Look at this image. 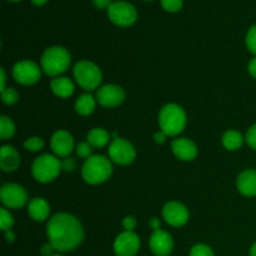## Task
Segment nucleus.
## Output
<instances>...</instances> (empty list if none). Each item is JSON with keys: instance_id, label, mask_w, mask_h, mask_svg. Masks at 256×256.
I'll return each mask as SVG.
<instances>
[{"instance_id": "obj_32", "label": "nucleus", "mask_w": 256, "mask_h": 256, "mask_svg": "<svg viewBox=\"0 0 256 256\" xmlns=\"http://www.w3.org/2000/svg\"><path fill=\"white\" fill-rule=\"evenodd\" d=\"M245 139H246V142L249 144V146L252 148V149L256 150V124L250 128Z\"/></svg>"}, {"instance_id": "obj_9", "label": "nucleus", "mask_w": 256, "mask_h": 256, "mask_svg": "<svg viewBox=\"0 0 256 256\" xmlns=\"http://www.w3.org/2000/svg\"><path fill=\"white\" fill-rule=\"evenodd\" d=\"M42 76L40 68L30 60H22L12 66V78L22 85H32L38 82Z\"/></svg>"}, {"instance_id": "obj_23", "label": "nucleus", "mask_w": 256, "mask_h": 256, "mask_svg": "<svg viewBox=\"0 0 256 256\" xmlns=\"http://www.w3.org/2000/svg\"><path fill=\"white\" fill-rule=\"evenodd\" d=\"M244 142V138L236 130H229L222 135V145L228 150H238Z\"/></svg>"}, {"instance_id": "obj_7", "label": "nucleus", "mask_w": 256, "mask_h": 256, "mask_svg": "<svg viewBox=\"0 0 256 256\" xmlns=\"http://www.w3.org/2000/svg\"><path fill=\"white\" fill-rule=\"evenodd\" d=\"M108 16L110 22L118 26H132L138 19L136 9L128 2H115L108 9Z\"/></svg>"}, {"instance_id": "obj_37", "label": "nucleus", "mask_w": 256, "mask_h": 256, "mask_svg": "<svg viewBox=\"0 0 256 256\" xmlns=\"http://www.w3.org/2000/svg\"><path fill=\"white\" fill-rule=\"evenodd\" d=\"M54 246L49 242V244H45L44 246L42 248V254L44 256H52L54 254Z\"/></svg>"}, {"instance_id": "obj_39", "label": "nucleus", "mask_w": 256, "mask_h": 256, "mask_svg": "<svg viewBox=\"0 0 256 256\" xmlns=\"http://www.w3.org/2000/svg\"><path fill=\"white\" fill-rule=\"evenodd\" d=\"M149 225H150V228L154 230V232H156V230H160V220L158 219V218H152V219H150Z\"/></svg>"}, {"instance_id": "obj_14", "label": "nucleus", "mask_w": 256, "mask_h": 256, "mask_svg": "<svg viewBox=\"0 0 256 256\" xmlns=\"http://www.w3.org/2000/svg\"><path fill=\"white\" fill-rule=\"evenodd\" d=\"M52 149L59 158H68L74 149L72 135L66 130H58L52 138Z\"/></svg>"}, {"instance_id": "obj_27", "label": "nucleus", "mask_w": 256, "mask_h": 256, "mask_svg": "<svg viewBox=\"0 0 256 256\" xmlns=\"http://www.w3.org/2000/svg\"><path fill=\"white\" fill-rule=\"evenodd\" d=\"M2 102H4V104L12 105L18 102V99H19V94H18L16 90L12 89V88H6V89H4L2 92Z\"/></svg>"}, {"instance_id": "obj_2", "label": "nucleus", "mask_w": 256, "mask_h": 256, "mask_svg": "<svg viewBox=\"0 0 256 256\" xmlns=\"http://www.w3.org/2000/svg\"><path fill=\"white\" fill-rule=\"evenodd\" d=\"M112 174V162L102 155H92L82 169V179L90 185H99L106 182Z\"/></svg>"}, {"instance_id": "obj_25", "label": "nucleus", "mask_w": 256, "mask_h": 256, "mask_svg": "<svg viewBox=\"0 0 256 256\" xmlns=\"http://www.w3.org/2000/svg\"><path fill=\"white\" fill-rule=\"evenodd\" d=\"M12 224H14V218H12V215L5 208H2L0 209V228H2V230L8 232L12 226Z\"/></svg>"}, {"instance_id": "obj_33", "label": "nucleus", "mask_w": 256, "mask_h": 256, "mask_svg": "<svg viewBox=\"0 0 256 256\" xmlns=\"http://www.w3.org/2000/svg\"><path fill=\"white\" fill-rule=\"evenodd\" d=\"M62 168L64 172H72V170H75V168H76V162H75V159H72V158H66V159H64L62 162Z\"/></svg>"}, {"instance_id": "obj_29", "label": "nucleus", "mask_w": 256, "mask_h": 256, "mask_svg": "<svg viewBox=\"0 0 256 256\" xmlns=\"http://www.w3.org/2000/svg\"><path fill=\"white\" fill-rule=\"evenodd\" d=\"M190 256H214V252L208 245L198 244L192 249Z\"/></svg>"}, {"instance_id": "obj_38", "label": "nucleus", "mask_w": 256, "mask_h": 256, "mask_svg": "<svg viewBox=\"0 0 256 256\" xmlns=\"http://www.w3.org/2000/svg\"><path fill=\"white\" fill-rule=\"evenodd\" d=\"M248 70H249L250 75H252L254 79H256V56L250 60L249 65H248Z\"/></svg>"}, {"instance_id": "obj_4", "label": "nucleus", "mask_w": 256, "mask_h": 256, "mask_svg": "<svg viewBox=\"0 0 256 256\" xmlns=\"http://www.w3.org/2000/svg\"><path fill=\"white\" fill-rule=\"evenodd\" d=\"M159 125L168 136H176L185 129L186 114L179 105L168 104L160 112Z\"/></svg>"}, {"instance_id": "obj_40", "label": "nucleus", "mask_w": 256, "mask_h": 256, "mask_svg": "<svg viewBox=\"0 0 256 256\" xmlns=\"http://www.w3.org/2000/svg\"><path fill=\"white\" fill-rule=\"evenodd\" d=\"M5 239L8 242H12L15 240V234L12 230H8V232H5Z\"/></svg>"}, {"instance_id": "obj_31", "label": "nucleus", "mask_w": 256, "mask_h": 256, "mask_svg": "<svg viewBox=\"0 0 256 256\" xmlns=\"http://www.w3.org/2000/svg\"><path fill=\"white\" fill-rule=\"evenodd\" d=\"M76 154L80 158H84V159H89L92 156V145L89 142H80L76 146Z\"/></svg>"}, {"instance_id": "obj_41", "label": "nucleus", "mask_w": 256, "mask_h": 256, "mask_svg": "<svg viewBox=\"0 0 256 256\" xmlns=\"http://www.w3.org/2000/svg\"><path fill=\"white\" fill-rule=\"evenodd\" d=\"M0 75H2V79H0V80H2V86H0L2 89H0V90L2 92L4 89H6V88H5V82H6V75H5V70L4 69H0Z\"/></svg>"}, {"instance_id": "obj_44", "label": "nucleus", "mask_w": 256, "mask_h": 256, "mask_svg": "<svg viewBox=\"0 0 256 256\" xmlns=\"http://www.w3.org/2000/svg\"><path fill=\"white\" fill-rule=\"evenodd\" d=\"M52 256H62V255H60V254H52Z\"/></svg>"}, {"instance_id": "obj_45", "label": "nucleus", "mask_w": 256, "mask_h": 256, "mask_svg": "<svg viewBox=\"0 0 256 256\" xmlns=\"http://www.w3.org/2000/svg\"><path fill=\"white\" fill-rule=\"evenodd\" d=\"M9 2H20V0H9Z\"/></svg>"}, {"instance_id": "obj_20", "label": "nucleus", "mask_w": 256, "mask_h": 256, "mask_svg": "<svg viewBox=\"0 0 256 256\" xmlns=\"http://www.w3.org/2000/svg\"><path fill=\"white\" fill-rule=\"evenodd\" d=\"M50 89H52V92L56 96L64 98L65 99V98H69L74 94L75 86L69 78L58 76L52 80V82H50Z\"/></svg>"}, {"instance_id": "obj_13", "label": "nucleus", "mask_w": 256, "mask_h": 256, "mask_svg": "<svg viewBox=\"0 0 256 256\" xmlns=\"http://www.w3.org/2000/svg\"><path fill=\"white\" fill-rule=\"evenodd\" d=\"M98 102L105 108H115L119 106L125 99L124 90L120 86L114 84L105 85L98 90L96 94Z\"/></svg>"}, {"instance_id": "obj_28", "label": "nucleus", "mask_w": 256, "mask_h": 256, "mask_svg": "<svg viewBox=\"0 0 256 256\" xmlns=\"http://www.w3.org/2000/svg\"><path fill=\"white\" fill-rule=\"evenodd\" d=\"M162 9L169 12H176L182 8V0H160Z\"/></svg>"}, {"instance_id": "obj_16", "label": "nucleus", "mask_w": 256, "mask_h": 256, "mask_svg": "<svg viewBox=\"0 0 256 256\" xmlns=\"http://www.w3.org/2000/svg\"><path fill=\"white\" fill-rule=\"evenodd\" d=\"M172 149L175 156L182 162H192L198 155V148L195 142L186 139V138L175 139L172 142Z\"/></svg>"}, {"instance_id": "obj_21", "label": "nucleus", "mask_w": 256, "mask_h": 256, "mask_svg": "<svg viewBox=\"0 0 256 256\" xmlns=\"http://www.w3.org/2000/svg\"><path fill=\"white\" fill-rule=\"evenodd\" d=\"M75 110L78 114L82 115V116H88V115L92 114L95 110V100L90 94H82L78 98L76 102H75Z\"/></svg>"}, {"instance_id": "obj_36", "label": "nucleus", "mask_w": 256, "mask_h": 256, "mask_svg": "<svg viewBox=\"0 0 256 256\" xmlns=\"http://www.w3.org/2000/svg\"><path fill=\"white\" fill-rule=\"evenodd\" d=\"M166 138H168V135L165 134L162 130H160L159 132H156V134L154 135V140L156 144H164L165 140H166Z\"/></svg>"}, {"instance_id": "obj_26", "label": "nucleus", "mask_w": 256, "mask_h": 256, "mask_svg": "<svg viewBox=\"0 0 256 256\" xmlns=\"http://www.w3.org/2000/svg\"><path fill=\"white\" fill-rule=\"evenodd\" d=\"M24 148L29 152H39L44 148V140L39 136L29 138L26 142H24Z\"/></svg>"}, {"instance_id": "obj_15", "label": "nucleus", "mask_w": 256, "mask_h": 256, "mask_svg": "<svg viewBox=\"0 0 256 256\" xmlns=\"http://www.w3.org/2000/svg\"><path fill=\"white\" fill-rule=\"evenodd\" d=\"M149 245L152 252L156 256H168L174 248L172 235L164 230H156L152 232L149 240Z\"/></svg>"}, {"instance_id": "obj_34", "label": "nucleus", "mask_w": 256, "mask_h": 256, "mask_svg": "<svg viewBox=\"0 0 256 256\" xmlns=\"http://www.w3.org/2000/svg\"><path fill=\"white\" fill-rule=\"evenodd\" d=\"M122 226H124L125 232H132L136 226V219L134 216H126L122 220Z\"/></svg>"}, {"instance_id": "obj_43", "label": "nucleus", "mask_w": 256, "mask_h": 256, "mask_svg": "<svg viewBox=\"0 0 256 256\" xmlns=\"http://www.w3.org/2000/svg\"><path fill=\"white\" fill-rule=\"evenodd\" d=\"M250 256H256V242H254V245L250 249Z\"/></svg>"}, {"instance_id": "obj_46", "label": "nucleus", "mask_w": 256, "mask_h": 256, "mask_svg": "<svg viewBox=\"0 0 256 256\" xmlns=\"http://www.w3.org/2000/svg\"><path fill=\"white\" fill-rule=\"evenodd\" d=\"M146 2H150V0H146Z\"/></svg>"}, {"instance_id": "obj_22", "label": "nucleus", "mask_w": 256, "mask_h": 256, "mask_svg": "<svg viewBox=\"0 0 256 256\" xmlns=\"http://www.w3.org/2000/svg\"><path fill=\"white\" fill-rule=\"evenodd\" d=\"M110 134L102 128H95L88 134V142L94 148H104L109 142Z\"/></svg>"}, {"instance_id": "obj_17", "label": "nucleus", "mask_w": 256, "mask_h": 256, "mask_svg": "<svg viewBox=\"0 0 256 256\" xmlns=\"http://www.w3.org/2000/svg\"><path fill=\"white\" fill-rule=\"evenodd\" d=\"M20 156L16 149L10 145H4L0 150V166L2 172H12L19 168Z\"/></svg>"}, {"instance_id": "obj_5", "label": "nucleus", "mask_w": 256, "mask_h": 256, "mask_svg": "<svg viewBox=\"0 0 256 256\" xmlns=\"http://www.w3.org/2000/svg\"><path fill=\"white\" fill-rule=\"evenodd\" d=\"M62 169V162L56 156L50 154H44L40 155L39 158L34 160L32 172L35 180L46 184V182H50L56 179Z\"/></svg>"}, {"instance_id": "obj_6", "label": "nucleus", "mask_w": 256, "mask_h": 256, "mask_svg": "<svg viewBox=\"0 0 256 256\" xmlns=\"http://www.w3.org/2000/svg\"><path fill=\"white\" fill-rule=\"evenodd\" d=\"M74 76L78 84L85 90H94L100 85L102 80V72L92 62L82 60L74 66Z\"/></svg>"}, {"instance_id": "obj_19", "label": "nucleus", "mask_w": 256, "mask_h": 256, "mask_svg": "<svg viewBox=\"0 0 256 256\" xmlns=\"http://www.w3.org/2000/svg\"><path fill=\"white\" fill-rule=\"evenodd\" d=\"M28 212H29L30 218L35 222H44L49 218L50 206L45 199L35 198L28 205Z\"/></svg>"}, {"instance_id": "obj_12", "label": "nucleus", "mask_w": 256, "mask_h": 256, "mask_svg": "<svg viewBox=\"0 0 256 256\" xmlns=\"http://www.w3.org/2000/svg\"><path fill=\"white\" fill-rule=\"evenodd\" d=\"M162 218L169 225L175 228L182 226L189 220V212L182 204L178 202H170L162 209Z\"/></svg>"}, {"instance_id": "obj_10", "label": "nucleus", "mask_w": 256, "mask_h": 256, "mask_svg": "<svg viewBox=\"0 0 256 256\" xmlns=\"http://www.w3.org/2000/svg\"><path fill=\"white\" fill-rule=\"evenodd\" d=\"M0 200L9 209H20L28 202V194L22 186L18 184H6L2 188Z\"/></svg>"}, {"instance_id": "obj_8", "label": "nucleus", "mask_w": 256, "mask_h": 256, "mask_svg": "<svg viewBox=\"0 0 256 256\" xmlns=\"http://www.w3.org/2000/svg\"><path fill=\"white\" fill-rule=\"evenodd\" d=\"M109 156L115 164L119 165H129L136 158V152L134 146L129 142L124 139H112V142L109 145Z\"/></svg>"}, {"instance_id": "obj_11", "label": "nucleus", "mask_w": 256, "mask_h": 256, "mask_svg": "<svg viewBox=\"0 0 256 256\" xmlns=\"http://www.w3.org/2000/svg\"><path fill=\"white\" fill-rule=\"evenodd\" d=\"M140 249V239L135 232H124L118 235L114 242L116 256H135Z\"/></svg>"}, {"instance_id": "obj_1", "label": "nucleus", "mask_w": 256, "mask_h": 256, "mask_svg": "<svg viewBox=\"0 0 256 256\" xmlns=\"http://www.w3.org/2000/svg\"><path fill=\"white\" fill-rule=\"evenodd\" d=\"M46 232L50 244L60 252L74 250L84 239L80 222L66 212L54 215L48 222Z\"/></svg>"}, {"instance_id": "obj_35", "label": "nucleus", "mask_w": 256, "mask_h": 256, "mask_svg": "<svg viewBox=\"0 0 256 256\" xmlns=\"http://www.w3.org/2000/svg\"><path fill=\"white\" fill-rule=\"evenodd\" d=\"M92 2L98 9H109L110 5L112 4V0H92Z\"/></svg>"}, {"instance_id": "obj_24", "label": "nucleus", "mask_w": 256, "mask_h": 256, "mask_svg": "<svg viewBox=\"0 0 256 256\" xmlns=\"http://www.w3.org/2000/svg\"><path fill=\"white\" fill-rule=\"evenodd\" d=\"M15 134V125L8 116L2 115L0 118V138L2 140H8Z\"/></svg>"}, {"instance_id": "obj_18", "label": "nucleus", "mask_w": 256, "mask_h": 256, "mask_svg": "<svg viewBox=\"0 0 256 256\" xmlns=\"http://www.w3.org/2000/svg\"><path fill=\"white\" fill-rule=\"evenodd\" d=\"M238 190L245 196H256V170L249 169L242 172L236 180Z\"/></svg>"}, {"instance_id": "obj_3", "label": "nucleus", "mask_w": 256, "mask_h": 256, "mask_svg": "<svg viewBox=\"0 0 256 256\" xmlns=\"http://www.w3.org/2000/svg\"><path fill=\"white\" fill-rule=\"evenodd\" d=\"M69 52L62 46L48 48L42 56V68L49 76L58 78L68 70L70 66Z\"/></svg>"}, {"instance_id": "obj_42", "label": "nucleus", "mask_w": 256, "mask_h": 256, "mask_svg": "<svg viewBox=\"0 0 256 256\" xmlns=\"http://www.w3.org/2000/svg\"><path fill=\"white\" fill-rule=\"evenodd\" d=\"M32 2L34 5H36V6H42V5L46 4L48 0H32Z\"/></svg>"}, {"instance_id": "obj_30", "label": "nucleus", "mask_w": 256, "mask_h": 256, "mask_svg": "<svg viewBox=\"0 0 256 256\" xmlns=\"http://www.w3.org/2000/svg\"><path fill=\"white\" fill-rule=\"evenodd\" d=\"M246 46L252 54L256 55V25L252 26L246 34Z\"/></svg>"}]
</instances>
